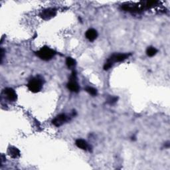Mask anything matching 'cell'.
<instances>
[{"label":"cell","instance_id":"30bf717a","mask_svg":"<svg viewBox=\"0 0 170 170\" xmlns=\"http://www.w3.org/2000/svg\"><path fill=\"white\" fill-rule=\"evenodd\" d=\"M9 154L10 155V156L13 158H17L20 155V152H19V150L15 147H11L9 148Z\"/></svg>","mask_w":170,"mask_h":170},{"label":"cell","instance_id":"3957f363","mask_svg":"<svg viewBox=\"0 0 170 170\" xmlns=\"http://www.w3.org/2000/svg\"><path fill=\"white\" fill-rule=\"evenodd\" d=\"M67 88L69 89L72 92H75V93H78L79 90V86L78 85V83L76 82V73L73 72V73L72 74V76H71V80L67 84Z\"/></svg>","mask_w":170,"mask_h":170},{"label":"cell","instance_id":"7a4b0ae2","mask_svg":"<svg viewBox=\"0 0 170 170\" xmlns=\"http://www.w3.org/2000/svg\"><path fill=\"white\" fill-rule=\"evenodd\" d=\"M56 54L55 51L48 47H43L37 52V55L44 61H48L51 59Z\"/></svg>","mask_w":170,"mask_h":170},{"label":"cell","instance_id":"5bb4252c","mask_svg":"<svg viewBox=\"0 0 170 170\" xmlns=\"http://www.w3.org/2000/svg\"><path fill=\"white\" fill-rule=\"evenodd\" d=\"M112 66H113V63L109 62V61H107L105 63V65L104 66V70H108L110 68L112 67Z\"/></svg>","mask_w":170,"mask_h":170},{"label":"cell","instance_id":"277c9868","mask_svg":"<svg viewBox=\"0 0 170 170\" xmlns=\"http://www.w3.org/2000/svg\"><path fill=\"white\" fill-rule=\"evenodd\" d=\"M57 14V11L55 9L53 8H48L46 9L45 10H43L40 16L42 19H45V20H47V19H50L52 17H55Z\"/></svg>","mask_w":170,"mask_h":170},{"label":"cell","instance_id":"4fadbf2b","mask_svg":"<svg viewBox=\"0 0 170 170\" xmlns=\"http://www.w3.org/2000/svg\"><path fill=\"white\" fill-rule=\"evenodd\" d=\"M86 91L92 96H96L97 94V91L93 87H86Z\"/></svg>","mask_w":170,"mask_h":170},{"label":"cell","instance_id":"ba28073f","mask_svg":"<svg viewBox=\"0 0 170 170\" xmlns=\"http://www.w3.org/2000/svg\"><path fill=\"white\" fill-rule=\"evenodd\" d=\"M85 35L87 39H89L90 41H94L98 36V33L94 29H90L86 32Z\"/></svg>","mask_w":170,"mask_h":170},{"label":"cell","instance_id":"8992f818","mask_svg":"<svg viewBox=\"0 0 170 170\" xmlns=\"http://www.w3.org/2000/svg\"><path fill=\"white\" fill-rule=\"evenodd\" d=\"M67 120V116L64 114H61L59 116H57V117L53 120V124H54L55 126H61L64 124L66 121Z\"/></svg>","mask_w":170,"mask_h":170},{"label":"cell","instance_id":"6da1fadb","mask_svg":"<svg viewBox=\"0 0 170 170\" xmlns=\"http://www.w3.org/2000/svg\"><path fill=\"white\" fill-rule=\"evenodd\" d=\"M43 79L40 76H37L32 79L28 84V89L32 93H36L39 92L43 86Z\"/></svg>","mask_w":170,"mask_h":170},{"label":"cell","instance_id":"9c48e42d","mask_svg":"<svg viewBox=\"0 0 170 170\" xmlns=\"http://www.w3.org/2000/svg\"><path fill=\"white\" fill-rule=\"evenodd\" d=\"M76 145L78 148H79L82 149L86 150L89 148V145L86 141L82 139H79L76 141Z\"/></svg>","mask_w":170,"mask_h":170},{"label":"cell","instance_id":"52a82bcc","mask_svg":"<svg viewBox=\"0 0 170 170\" xmlns=\"http://www.w3.org/2000/svg\"><path fill=\"white\" fill-rule=\"evenodd\" d=\"M4 93L6 95V97L9 100L14 102L17 100V94L13 89L11 88H7L5 89Z\"/></svg>","mask_w":170,"mask_h":170},{"label":"cell","instance_id":"7c38bea8","mask_svg":"<svg viewBox=\"0 0 170 170\" xmlns=\"http://www.w3.org/2000/svg\"><path fill=\"white\" fill-rule=\"evenodd\" d=\"M75 60H74L71 57H68L66 59V64L67 67L69 68H71L72 67H74L75 65Z\"/></svg>","mask_w":170,"mask_h":170},{"label":"cell","instance_id":"5b68a950","mask_svg":"<svg viewBox=\"0 0 170 170\" xmlns=\"http://www.w3.org/2000/svg\"><path fill=\"white\" fill-rule=\"evenodd\" d=\"M130 55L128 54H117V55H113L110 59L108 60V61L112 62L113 64L114 62H121L123 61L125 59H127Z\"/></svg>","mask_w":170,"mask_h":170},{"label":"cell","instance_id":"8fae6325","mask_svg":"<svg viewBox=\"0 0 170 170\" xmlns=\"http://www.w3.org/2000/svg\"><path fill=\"white\" fill-rule=\"evenodd\" d=\"M157 52H158V50L153 47H148L146 50V53H147L148 56H149V57L154 56L155 54H156Z\"/></svg>","mask_w":170,"mask_h":170}]
</instances>
